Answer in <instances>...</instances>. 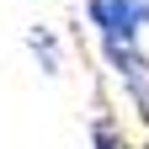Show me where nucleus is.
<instances>
[{"label":"nucleus","instance_id":"nucleus-3","mask_svg":"<svg viewBox=\"0 0 149 149\" xmlns=\"http://www.w3.org/2000/svg\"><path fill=\"white\" fill-rule=\"evenodd\" d=\"M85 149H128L123 123L112 117V112H96V117H91V144H85Z\"/></svg>","mask_w":149,"mask_h":149},{"label":"nucleus","instance_id":"nucleus-4","mask_svg":"<svg viewBox=\"0 0 149 149\" xmlns=\"http://www.w3.org/2000/svg\"><path fill=\"white\" fill-rule=\"evenodd\" d=\"M27 48L37 53L43 74H59V43H53V32H48V27H32V32H27Z\"/></svg>","mask_w":149,"mask_h":149},{"label":"nucleus","instance_id":"nucleus-1","mask_svg":"<svg viewBox=\"0 0 149 149\" xmlns=\"http://www.w3.org/2000/svg\"><path fill=\"white\" fill-rule=\"evenodd\" d=\"M96 43H101V53H107L112 74L123 80V91H128V101H133V112L149 123V53H144L139 43H128V37H96Z\"/></svg>","mask_w":149,"mask_h":149},{"label":"nucleus","instance_id":"nucleus-2","mask_svg":"<svg viewBox=\"0 0 149 149\" xmlns=\"http://www.w3.org/2000/svg\"><path fill=\"white\" fill-rule=\"evenodd\" d=\"M85 16L96 37H128L139 43L144 27H149V0H85Z\"/></svg>","mask_w":149,"mask_h":149},{"label":"nucleus","instance_id":"nucleus-5","mask_svg":"<svg viewBox=\"0 0 149 149\" xmlns=\"http://www.w3.org/2000/svg\"><path fill=\"white\" fill-rule=\"evenodd\" d=\"M139 149H149V144H139Z\"/></svg>","mask_w":149,"mask_h":149}]
</instances>
